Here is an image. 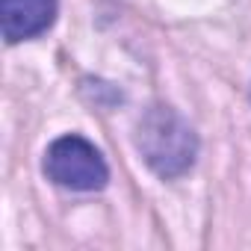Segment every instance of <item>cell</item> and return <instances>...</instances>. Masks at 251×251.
<instances>
[{"mask_svg":"<svg viewBox=\"0 0 251 251\" xmlns=\"http://www.w3.org/2000/svg\"><path fill=\"white\" fill-rule=\"evenodd\" d=\"M45 172L56 186H65L74 192H98L109 180V169H106L100 151L77 133L59 136L48 148Z\"/></svg>","mask_w":251,"mask_h":251,"instance_id":"7a4b0ae2","label":"cell"},{"mask_svg":"<svg viewBox=\"0 0 251 251\" xmlns=\"http://www.w3.org/2000/svg\"><path fill=\"white\" fill-rule=\"evenodd\" d=\"M56 0H0V27L9 45L42 36L56 21Z\"/></svg>","mask_w":251,"mask_h":251,"instance_id":"3957f363","label":"cell"},{"mask_svg":"<svg viewBox=\"0 0 251 251\" xmlns=\"http://www.w3.org/2000/svg\"><path fill=\"white\" fill-rule=\"evenodd\" d=\"M136 148L160 177L172 180L192 169L198 139L195 130L172 106H154L142 115L136 127Z\"/></svg>","mask_w":251,"mask_h":251,"instance_id":"6da1fadb","label":"cell"}]
</instances>
